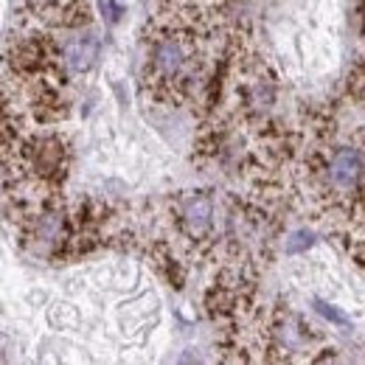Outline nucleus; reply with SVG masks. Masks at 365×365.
Wrapping results in <instances>:
<instances>
[{
    "mask_svg": "<svg viewBox=\"0 0 365 365\" xmlns=\"http://www.w3.org/2000/svg\"><path fill=\"white\" fill-rule=\"evenodd\" d=\"M239 91V101H242V113L250 118V121H262L267 115V110L275 104V85L273 79H267L262 71L250 73L242 88L236 85Z\"/></svg>",
    "mask_w": 365,
    "mask_h": 365,
    "instance_id": "20e7f679",
    "label": "nucleus"
},
{
    "mask_svg": "<svg viewBox=\"0 0 365 365\" xmlns=\"http://www.w3.org/2000/svg\"><path fill=\"white\" fill-rule=\"evenodd\" d=\"M31 3H40V9H37V14H43V11H48L51 6H56V3H62V0H31Z\"/></svg>",
    "mask_w": 365,
    "mask_h": 365,
    "instance_id": "6e6552de",
    "label": "nucleus"
},
{
    "mask_svg": "<svg viewBox=\"0 0 365 365\" xmlns=\"http://www.w3.org/2000/svg\"><path fill=\"white\" fill-rule=\"evenodd\" d=\"M315 245V230L309 228H301V230H292L284 242V253L287 256H298V253H307L309 247Z\"/></svg>",
    "mask_w": 365,
    "mask_h": 365,
    "instance_id": "39448f33",
    "label": "nucleus"
},
{
    "mask_svg": "<svg viewBox=\"0 0 365 365\" xmlns=\"http://www.w3.org/2000/svg\"><path fill=\"white\" fill-rule=\"evenodd\" d=\"M98 51H101V43L93 31H79L73 34L71 40L59 43V51H56V71L62 68L65 76H82L88 73L96 59H98Z\"/></svg>",
    "mask_w": 365,
    "mask_h": 365,
    "instance_id": "7ed1b4c3",
    "label": "nucleus"
},
{
    "mask_svg": "<svg viewBox=\"0 0 365 365\" xmlns=\"http://www.w3.org/2000/svg\"><path fill=\"white\" fill-rule=\"evenodd\" d=\"M178 228L194 245L214 239V200L208 191H188L178 202Z\"/></svg>",
    "mask_w": 365,
    "mask_h": 365,
    "instance_id": "f03ea898",
    "label": "nucleus"
},
{
    "mask_svg": "<svg viewBox=\"0 0 365 365\" xmlns=\"http://www.w3.org/2000/svg\"><path fill=\"white\" fill-rule=\"evenodd\" d=\"M98 11H101L107 26H115L124 14V6H121V0H98Z\"/></svg>",
    "mask_w": 365,
    "mask_h": 365,
    "instance_id": "0eeeda50",
    "label": "nucleus"
},
{
    "mask_svg": "<svg viewBox=\"0 0 365 365\" xmlns=\"http://www.w3.org/2000/svg\"><path fill=\"white\" fill-rule=\"evenodd\" d=\"M318 185L329 200H343L357 194L365 180V155L357 146H337L329 155H318L315 172Z\"/></svg>",
    "mask_w": 365,
    "mask_h": 365,
    "instance_id": "f257e3e1",
    "label": "nucleus"
},
{
    "mask_svg": "<svg viewBox=\"0 0 365 365\" xmlns=\"http://www.w3.org/2000/svg\"><path fill=\"white\" fill-rule=\"evenodd\" d=\"M312 307H315V312H320L329 323H334V326H349V318H346L337 307H331V304H326V301H320V298L312 301Z\"/></svg>",
    "mask_w": 365,
    "mask_h": 365,
    "instance_id": "423d86ee",
    "label": "nucleus"
}]
</instances>
